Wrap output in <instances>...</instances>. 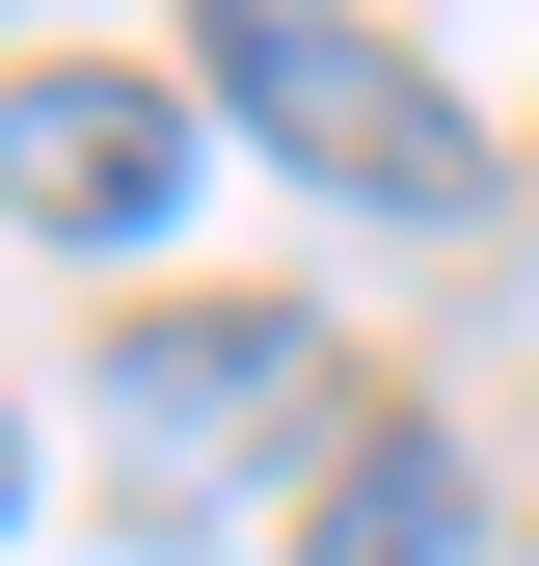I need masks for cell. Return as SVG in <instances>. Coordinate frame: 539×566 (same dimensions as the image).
<instances>
[{
  "label": "cell",
  "instance_id": "cell-1",
  "mask_svg": "<svg viewBox=\"0 0 539 566\" xmlns=\"http://www.w3.org/2000/svg\"><path fill=\"white\" fill-rule=\"evenodd\" d=\"M189 82L270 163H324L351 217H458V108L404 82V28H351V0H189Z\"/></svg>",
  "mask_w": 539,
  "mask_h": 566
},
{
  "label": "cell",
  "instance_id": "cell-2",
  "mask_svg": "<svg viewBox=\"0 0 539 566\" xmlns=\"http://www.w3.org/2000/svg\"><path fill=\"white\" fill-rule=\"evenodd\" d=\"M162 189H189V108L135 54H28L0 82V217L28 243H162Z\"/></svg>",
  "mask_w": 539,
  "mask_h": 566
},
{
  "label": "cell",
  "instance_id": "cell-3",
  "mask_svg": "<svg viewBox=\"0 0 539 566\" xmlns=\"http://www.w3.org/2000/svg\"><path fill=\"white\" fill-rule=\"evenodd\" d=\"M297 350H324V324H270V297L216 324V297H189V324L108 350V405H135V459H216V432H270V405H297Z\"/></svg>",
  "mask_w": 539,
  "mask_h": 566
},
{
  "label": "cell",
  "instance_id": "cell-4",
  "mask_svg": "<svg viewBox=\"0 0 539 566\" xmlns=\"http://www.w3.org/2000/svg\"><path fill=\"white\" fill-rule=\"evenodd\" d=\"M297 566H486V485H458V432H404V405H378V432L324 459Z\"/></svg>",
  "mask_w": 539,
  "mask_h": 566
},
{
  "label": "cell",
  "instance_id": "cell-5",
  "mask_svg": "<svg viewBox=\"0 0 539 566\" xmlns=\"http://www.w3.org/2000/svg\"><path fill=\"white\" fill-rule=\"evenodd\" d=\"M0 513H28V432H0Z\"/></svg>",
  "mask_w": 539,
  "mask_h": 566
}]
</instances>
